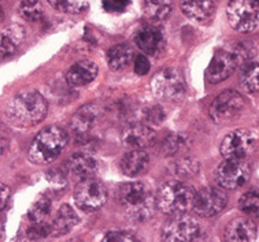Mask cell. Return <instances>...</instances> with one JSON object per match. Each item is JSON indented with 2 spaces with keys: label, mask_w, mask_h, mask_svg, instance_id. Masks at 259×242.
I'll list each match as a JSON object with an SVG mask.
<instances>
[{
  "label": "cell",
  "mask_w": 259,
  "mask_h": 242,
  "mask_svg": "<svg viewBox=\"0 0 259 242\" xmlns=\"http://www.w3.org/2000/svg\"><path fill=\"white\" fill-rule=\"evenodd\" d=\"M117 200L127 218L146 222L154 215L156 199L142 182H126L117 189Z\"/></svg>",
  "instance_id": "obj_1"
},
{
  "label": "cell",
  "mask_w": 259,
  "mask_h": 242,
  "mask_svg": "<svg viewBox=\"0 0 259 242\" xmlns=\"http://www.w3.org/2000/svg\"><path fill=\"white\" fill-rule=\"evenodd\" d=\"M48 111L47 100L36 90L17 94L7 107V117L15 125L29 127L41 122Z\"/></svg>",
  "instance_id": "obj_2"
},
{
  "label": "cell",
  "mask_w": 259,
  "mask_h": 242,
  "mask_svg": "<svg viewBox=\"0 0 259 242\" xmlns=\"http://www.w3.org/2000/svg\"><path fill=\"white\" fill-rule=\"evenodd\" d=\"M196 193L189 185L180 181L167 182L156 193V207L170 216L183 215L193 207Z\"/></svg>",
  "instance_id": "obj_3"
},
{
  "label": "cell",
  "mask_w": 259,
  "mask_h": 242,
  "mask_svg": "<svg viewBox=\"0 0 259 242\" xmlns=\"http://www.w3.org/2000/svg\"><path fill=\"white\" fill-rule=\"evenodd\" d=\"M67 144V133L59 126L42 129L29 148V159L37 164L54 162Z\"/></svg>",
  "instance_id": "obj_4"
},
{
  "label": "cell",
  "mask_w": 259,
  "mask_h": 242,
  "mask_svg": "<svg viewBox=\"0 0 259 242\" xmlns=\"http://www.w3.org/2000/svg\"><path fill=\"white\" fill-rule=\"evenodd\" d=\"M226 15L235 30L251 32L259 24V0H229Z\"/></svg>",
  "instance_id": "obj_5"
},
{
  "label": "cell",
  "mask_w": 259,
  "mask_h": 242,
  "mask_svg": "<svg viewBox=\"0 0 259 242\" xmlns=\"http://www.w3.org/2000/svg\"><path fill=\"white\" fill-rule=\"evenodd\" d=\"M74 200L77 207L85 212H94L102 208L107 201V189L103 183L96 179H85L80 181L75 186Z\"/></svg>",
  "instance_id": "obj_6"
},
{
  "label": "cell",
  "mask_w": 259,
  "mask_h": 242,
  "mask_svg": "<svg viewBox=\"0 0 259 242\" xmlns=\"http://www.w3.org/2000/svg\"><path fill=\"white\" fill-rule=\"evenodd\" d=\"M151 88L156 98L167 102L179 100L185 93V82L183 75L171 67L158 71L151 81Z\"/></svg>",
  "instance_id": "obj_7"
},
{
  "label": "cell",
  "mask_w": 259,
  "mask_h": 242,
  "mask_svg": "<svg viewBox=\"0 0 259 242\" xmlns=\"http://www.w3.org/2000/svg\"><path fill=\"white\" fill-rule=\"evenodd\" d=\"M244 110V99L235 90H226L214 99L210 107V117L215 123L225 125L235 121Z\"/></svg>",
  "instance_id": "obj_8"
},
{
  "label": "cell",
  "mask_w": 259,
  "mask_h": 242,
  "mask_svg": "<svg viewBox=\"0 0 259 242\" xmlns=\"http://www.w3.org/2000/svg\"><path fill=\"white\" fill-rule=\"evenodd\" d=\"M198 220L189 215H176L162 228L163 242H192L199 235Z\"/></svg>",
  "instance_id": "obj_9"
},
{
  "label": "cell",
  "mask_w": 259,
  "mask_h": 242,
  "mask_svg": "<svg viewBox=\"0 0 259 242\" xmlns=\"http://www.w3.org/2000/svg\"><path fill=\"white\" fill-rule=\"evenodd\" d=\"M250 174V164L244 159H225L215 170V181L224 189H237L248 181Z\"/></svg>",
  "instance_id": "obj_10"
},
{
  "label": "cell",
  "mask_w": 259,
  "mask_h": 242,
  "mask_svg": "<svg viewBox=\"0 0 259 242\" xmlns=\"http://www.w3.org/2000/svg\"><path fill=\"white\" fill-rule=\"evenodd\" d=\"M255 138L252 133L245 129H239L226 135L221 144V155L225 159H245L254 149Z\"/></svg>",
  "instance_id": "obj_11"
},
{
  "label": "cell",
  "mask_w": 259,
  "mask_h": 242,
  "mask_svg": "<svg viewBox=\"0 0 259 242\" xmlns=\"http://www.w3.org/2000/svg\"><path fill=\"white\" fill-rule=\"evenodd\" d=\"M228 204V197L222 190L215 187H203L195 196L193 210L203 218H211L221 214Z\"/></svg>",
  "instance_id": "obj_12"
},
{
  "label": "cell",
  "mask_w": 259,
  "mask_h": 242,
  "mask_svg": "<svg viewBox=\"0 0 259 242\" xmlns=\"http://www.w3.org/2000/svg\"><path fill=\"white\" fill-rule=\"evenodd\" d=\"M236 67L237 62L233 54L225 50H218L207 67V79L211 84H220L231 77Z\"/></svg>",
  "instance_id": "obj_13"
},
{
  "label": "cell",
  "mask_w": 259,
  "mask_h": 242,
  "mask_svg": "<svg viewBox=\"0 0 259 242\" xmlns=\"http://www.w3.org/2000/svg\"><path fill=\"white\" fill-rule=\"evenodd\" d=\"M256 226L247 218H236L231 220L224 231V242H255Z\"/></svg>",
  "instance_id": "obj_14"
},
{
  "label": "cell",
  "mask_w": 259,
  "mask_h": 242,
  "mask_svg": "<svg viewBox=\"0 0 259 242\" xmlns=\"http://www.w3.org/2000/svg\"><path fill=\"white\" fill-rule=\"evenodd\" d=\"M135 42L144 54L158 55L165 47V37L159 28H156L155 25H148L137 32Z\"/></svg>",
  "instance_id": "obj_15"
},
{
  "label": "cell",
  "mask_w": 259,
  "mask_h": 242,
  "mask_svg": "<svg viewBox=\"0 0 259 242\" xmlns=\"http://www.w3.org/2000/svg\"><path fill=\"white\" fill-rule=\"evenodd\" d=\"M155 140L154 130L146 125H132L123 131L122 144L131 151L144 149Z\"/></svg>",
  "instance_id": "obj_16"
},
{
  "label": "cell",
  "mask_w": 259,
  "mask_h": 242,
  "mask_svg": "<svg viewBox=\"0 0 259 242\" xmlns=\"http://www.w3.org/2000/svg\"><path fill=\"white\" fill-rule=\"evenodd\" d=\"M99 107L95 104H87L84 107H81L78 111L75 112L74 117L71 119V129L75 134L84 137L92 130L98 118H99Z\"/></svg>",
  "instance_id": "obj_17"
},
{
  "label": "cell",
  "mask_w": 259,
  "mask_h": 242,
  "mask_svg": "<svg viewBox=\"0 0 259 242\" xmlns=\"http://www.w3.org/2000/svg\"><path fill=\"white\" fill-rule=\"evenodd\" d=\"M98 75V66L92 61H81L69 69L66 74L67 82L71 86H85L91 84Z\"/></svg>",
  "instance_id": "obj_18"
},
{
  "label": "cell",
  "mask_w": 259,
  "mask_h": 242,
  "mask_svg": "<svg viewBox=\"0 0 259 242\" xmlns=\"http://www.w3.org/2000/svg\"><path fill=\"white\" fill-rule=\"evenodd\" d=\"M180 5L184 14L196 22H208L215 11L212 0H181Z\"/></svg>",
  "instance_id": "obj_19"
},
{
  "label": "cell",
  "mask_w": 259,
  "mask_h": 242,
  "mask_svg": "<svg viewBox=\"0 0 259 242\" xmlns=\"http://www.w3.org/2000/svg\"><path fill=\"white\" fill-rule=\"evenodd\" d=\"M150 166V158L147 152L143 149H136V151H129L122 158L121 162V168L122 172L127 177H137L142 175L143 172L147 171Z\"/></svg>",
  "instance_id": "obj_20"
},
{
  "label": "cell",
  "mask_w": 259,
  "mask_h": 242,
  "mask_svg": "<svg viewBox=\"0 0 259 242\" xmlns=\"http://www.w3.org/2000/svg\"><path fill=\"white\" fill-rule=\"evenodd\" d=\"M78 216L75 214L70 205H62L58 210L57 215L54 216L51 222V230L52 235H65V234L70 233L71 230L77 226L78 223Z\"/></svg>",
  "instance_id": "obj_21"
},
{
  "label": "cell",
  "mask_w": 259,
  "mask_h": 242,
  "mask_svg": "<svg viewBox=\"0 0 259 242\" xmlns=\"http://www.w3.org/2000/svg\"><path fill=\"white\" fill-rule=\"evenodd\" d=\"M69 168H70L71 174L75 178H78L80 181L95 178V175L98 174L96 160L84 154L73 155L70 158V162H69Z\"/></svg>",
  "instance_id": "obj_22"
},
{
  "label": "cell",
  "mask_w": 259,
  "mask_h": 242,
  "mask_svg": "<svg viewBox=\"0 0 259 242\" xmlns=\"http://www.w3.org/2000/svg\"><path fill=\"white\" fill-rule=\"evenodd\" d=\"M143 10L147 21L152 25H156L169 18L173 10V3L171 0H146Z\"/></svg>",
  "instance_id": "obj_23"
},
{
  "label": "cell",
  "mask_w": 259,
  "mask_h": 242,
  "mask_svg": "<svg viewBox=\"0 0 259 242\" xmlns=\"http://www.w3.org/2000/svg\"><path fill=\"white\" fill-rule=\"evenodd\" d=\"M25 37V30L18 25H11L2 33V56L11 55L13 52L18 48V45L22 42Z\"/></svg>",
  "instance_id": "obj_24"
},
{
  "label": "cell",
  "mask_w": 259,
  "mask_h": 242,
  "mask_svg": "<svg viewBox=\"0 0 259 242\" xmlns=\"http://www.w3.org/2000/svg\"><path fill=\"white\" fill-rule=\"evenodd\" d=\"M133 61V51L125 44H117L107 52V62L110 69L118 71L125 69Z\"/></svg>",
  "instance_id": "obj_25"
},
{
  "label": "cell",
  "mask_w": 259,
  "mask_h": 242,
  "mask_svg": "<svg viewBox=\"0 0 259 242\" xmlns=\"http://www.w3.org/2000/svg\"><path fill=\"white\" fill-rule=\"evenodd\" d=\"M199 168H200V164L196 159L191 156H183L173 163V174L177 178L187 179V178L195 177L199 172Z\"/></svg>",
  "instance_id": "obj_26"
},
{
  "label": "cell",
  "mask_w": 259,
  "mask_h": 242,
  "mask_svg": "<svg viewBox=\"0 0 259 242\" xmlns=\"http://www.w3.org/2000/svg\"><path fill=\"white\" fill-rule=\"evenodd\" d=\"M241 86L247 93L259 92V63H250L245 66L241 75Z\"/></svg>",
  "instance_id": "obj_27"
},
{
  "label": "cell",
  "mask_w": 259,
  "mask_h": 242,
  "mask_svg": "<svg viewBox=\"0 0 259 242\" xmlns=\"http://www.w3.org/2000/svg\"><path fill=\"white\" fill-rule=\"evenodd\" d=\"M239 208L248 218H259V190L247 191L241 196Z\"/></svg>",
  "instance_id": "obj_28"
},
{
  "label": "cell",
  "mask_w": 259,
  "mask_h": 242,
  "mask_svg": "<svg viewBox=\"0 0 259 242\" xmlns=\"http://www.w3.org/2000/svg\"><path fill=\"white\" fill-rule=\"evenodd\" d=\"M51 200L47 199V197H41V199H38V200L32 205V208L29 211L28 216L33 223H42V222H47L48 216L51 214Z\"/></svg>",
  "instance_id": "obj_29"
},
{
  "label": "cell",
  "mask_w": 259,
  "mask_h": 242,
  "mask_svg": "<svg viewBox=\"0 0 259 242\" xmlns=\"http://www.w3.org/2000/svg\"><path fill=\"white\" fill-rule=\"evenodd\" d=\"M48 3L61 13L78 14L88 7L90 0H48Z\"/></svg>",
  "instance_id": "obj_30"
},
{
  "label": "cell",
  "mask_w": 259,
  "mask_h": 242,
  "mask_svg": "<svg viewBox=\"0 0 259 242\" xmlns=\"http://www.w3.org/2000/svg\"><path fill=\"white\" fill-rule=\"evenodd\" d=\"M19 14L29 22H36L42 18V6L40 0H24L19 5Z\"/></svg>",
  "instance_id": "obj_31"
},
{
  "label": "cell",
  "mask_w": 259,
  "mask_h": 242,
  "mask_svg": "<svg viewBox=\"0 0 259 242\" xmlns=\"http://www.w3.org/2000/svg\"><path fill=\"white\" fill-rule=\"evenodd\" d=\"M187 142L188 141L183 134H170L162 142V152L165 155H169V156H175L181 149L187 147Z\"/></svg>",
  "instance_id": "obj_32"
},
{
  "label": "cell",
  "mask_w": 259,
  "mask_h": 242,
  "mask_svg": "<svg viewBox=\"0 0 259 242\" xmlns=\"http://www.w3.org/2000/svg\"><path fill=\"white\" fill-rule=\"evenodd\" d=\"M143 117H144V121L147 123H151V125H160L162 122L165 121L166 114L163 111V108L158 106V104H154V106H150V107L144 108L143 111Z\"/></svg>",
  "instance_id": "obj_33"
},
{
  "label": "cell",
  "mask_w": 259,
  "mask_h": 242,
  "mask_svg": "<svg viewBox=\"0 0 259 242\" xmlns=\"http://www.w3.org/2000/svg\"><path fill=\"white\" fill-rule=\"evenodd\" d=\"M52 234L51 223L50 222H42V223H33L30 227L26 230V237L30 241L34 239H40V238L47 237Z\"/></svg>",
  "instance_id": "obj_34"
},
{
  "label": "cell",
  "mask_w": 259,
  "mask_h": 242,
  "mask_svg": "<svg viewBox=\"0 0 259 242\" xmlns=\"http://www.w3.org/2000/svg\"><path fill=\"white\" fill-rule=\"evenodd\" d=\"M233 56H235L236 62H237V66L241 65V63H245L248 62L254 56V45L250 44V42H239V47L236 48L235 51L232 52Z\"/></svg>",
  "instance_id": "obj_35"
},
{
  "label": "cell",
  "mask_w": 259,
  "mask_h": 242,
  "mask_svg": "<svg viewBox=\"0 0 259 242\" xmlns=\"http://www.w3.org/2000/svg\"><path fill=\"white\" fill-rule=\"evenodd\" d=\"M103 9L110 14H121L131 5V0H102Z\"/></svg>",
  "instance_id": "obj_36"
},
{
  "label": "cell",
  "mask_w": 259,
  "mask_h": 242,
  "mask_svg": "<svg viewBox=\"0 0 259 242\" xmlns=\"http://www.w3.org/2000/svg\"><path fill=\"white\" fill-rule=\"evenodd\" d=\"M102 242H137V239L127 231H113L107 234Z\"/></svg>",
  "instance_id": "obj_37"
},
{
  "label": "cell",
  "mask_w": 259,
  "mask_h": 242,
  "mask_svg": "<svg viewBox=\"0 0 259 242\" xmlns=\"http://www.w3.org/2000/svg\"><path fill=\"white\" fill-rule=\"evenodd\" d=\"M151 69L150 61L147 59L146 56H137L136 61H135V71H136V74L139 75H146Z\"/></svg>",
  "instance_id": "obj_38"
},
{
  "label": "cell",
  "mask_w": 259,
  "mask_h": 242,
  "mask_svg": "<svg viewBox=\"0 0 259 242\" xmlns=\"http://www.w3.org/2000/svg\"><path fill=\"white\" fill-rule=\"evenodd\" d=\"M2 203H0V207H2V210H5L6 205L9 203V199H10V195H11V191L10 189L6 185H2Z\"/></svg>",
  "instance_id": "obj_39"
}]
</instances>
